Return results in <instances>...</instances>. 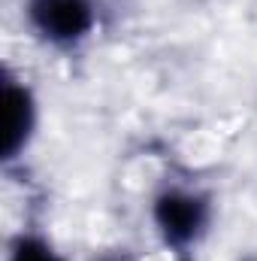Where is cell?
<instances>
[{
  "instance_id": "6da1fadb",
  "label": "cell",
  "mask_w": 257,
  "mask_h": 261,
  "mask_svg": "<svg viewBox=\"0 0 257 261\" xmlns=\"http://www.w3.org/2000/svg\"><path fill=\"white\" fill-rule=\"evenodd\" d=\"M151 216H154V228H157L160 240L173 252L185 255L206 234L212 210H209V197L200 195V192H191V189H164L160 195L154 197Z\"/></svg>"
},
{
  "instance_id": "7a4b0ae2",
  "label": "cell",
  "mask_w": 257,
  "mask_h": 261,
  "mask_svg": "<svg viewBox=\"0 0 257 261\" xmlns=\"http://www.w3.org/2000/svg\"><path fill=\"white\" fill-rule=\"evenodd\" d=\"M24 12L30 28L58 49L79 46L97 24L94 0H24Z\"/></svg>"
},
{
  "instance_id": "3957f363",
  "label": "cell",
  "mask_w": 257,
  "mask_h": 261,
  "mask_svg": "<svg viewBox=\"0 0 257 261\" xmlns=\"http://www.w3.org/2000/svg\"><path fill=\"white\" fill-rule=\"evenodd\" d=\"M3 107H6V130H3V161H15L34 130H37V100L34 91L24 82H15L9 73H3Z\"/></svg>"
},
{
  "instance_id": "277c9868",
  "label": "cell",
  "mask_w": 257,
  "mask_h": 261,
  "mask_svg": "<svg viewBox=\"0 0 257 261\" xmlns=\"http://www.w3.org/2000/svg\"><path fill=\"white\" fill-rule=\"evenodd\" d=\"M9 261H64V258L43 237H37V234H18L12 240Z\"/></svg>"
},
{
  "instance_id": "5b68a950",
  "label": "cell",
  "mask_w": 257,
  "mask_h": 261,
  "mask_svg": "<svg viewBox=\"0 0 257 261\" xmlns=\"http://www.w3.org/2000/svg\"><path fill=\"white\" fill-rule=\"evenodd\" d=\"M97 261H130L127 255H103V258H97Z\"/></svg>"
}]
</instances>
